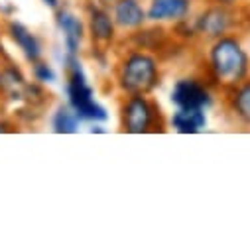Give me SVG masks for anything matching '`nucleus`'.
Instances as JSON below:
<instances>
[{
	"label": "nucleus",
	"mask_w": 250,
	"mask_h": 250,
	"mask_svg": "<svg viewBox=\"0 0 250 250\" xmlns=\"http://www.w3.org/2000/svg\"><path fill=\"white\" fill-rule=\"evenodd\" d=\"M203 75L217 91H227L250 77V53L234 34L221 36L205 43Z\"/></svg>",
	"instance_id": "nucleus-1"
},
{
	"label": "nucleus",
	"mask_w": 250,
	"mask_h": 250,
	"mask_svg": "<svg viewBox=\"0 0 250 250\" xmlns=\"http://www.w3.org/2000/svg\"><path fill=\"white\" fill-rule=\"evenodd\" d=\"M164 79L162 57L154 51L128 45L118 53L112 83L120 95H152Z\"/></svg>",
	"instance_id": "nucleus-2"
},
{
	"label": "nucleus",
	"mask_w": 250,
	"mask_h": 250,
	"mask_svg": "<svg viewBox=\"0 0 250 250\" xmlns=\"http://www.w3.org/2000/svg\"><path fill=\"white\" fill-rule=\"evenodd\" d=\"M65 71V103L77 112L83 124H104L110 118L108 108L97 99L91 77L85 69L81 55H63Z\"/></svg>",
	"instance_id": "nucleus-3"
},
{
	"label": "nucleus",
	"mask_w": 250,
	"mask_h": 250,
	"mask_svg": "<svg viewBox=\"0 0 250 250\" xmlns=\"http://www.w3.org/2000/svg\"><path fill=\"white\" fill-rule=\"evenodd\" d=\"M118 124L126 134L164 132L167 120L152 95H122L118 103Z\"/></svg>",
	"instance_id": "nucleus-4"
},
{
	"label": "nucleus",
	"mask_w": 250,
	"mask_h": 250,
	"mask_svg": "<svg viewBox=\"0 0 250 250\" xmlns=\"http://www.w3.org/2000/svg\"><path fill=\"white\" fill-rule=\"evenodd\" d=\"M85 26H87V42L93 49V57L104 63L110 49H114L120 42V32L114 24L108 6L85 2L83 6Z\"/></svg>",
	"instance_id": "nucleus-5"
},
{
	"label": "nucleus",
	"mask_w": 250,
	"mask_h": 250,
	"mask_svg": "<svg viewBox=\"0 0 250 250\" xmlns=\"http://www.w3.org/2000/svg\"><path fill=\"white\" fill-rule=\"evenodd\" d=\"M191 28L195 40L201 43H209L221 36L234 34L238 28V12L236 8L215 4V2H201V6L191 16Z\"/></svg>",
	"instance_id": "nucleus-6"
},
{
	"label": "nucleus",
	"mask_w": 250,
	"mask_h": 250,
	"mask_svg": "<svg viewBox=\"0 0 250 250\" xmlns=\"http://www.w3.org/2000/svg\"><path fill=\"white\" fill-rule=\"evenodd\" d=\"M215 87L205 75H183L173 81L169 101L179 108H203L209 110L215 104Z\"/></svg>",
	"instance_id": "nucleus-7"
},
{
	"label": "nucleus",
	"mask_w": 250,
	"mask_h": 250,
	"mask_svg": "<svg viewBox=\"0 0 250 250\" xmlns=\"http://www.w3.org/2000/svg\"><path fill=\"white\" fill-rule=\"evenodd\" d=\"M53 20L61 38V45H63V55H83L87 43L85 16L71 6L61 4L53 10Z\"/></svg>",
	"instance_id": "nucleus-8"
},
{
	"label": "nucleus",
	"mask_w": 250,
	"mask_h": 250,
	"mask_svg": "<svg viewBox=\"0 0 250 250\" xmlns=\"http://www.w3.org/2000/svg\"><path fill=\"white\" fill-rule=\"evenodd\" d=\"M195 10V0H146V14L150 24L175 26L189 20Z\"/></svg>",
	"instance_id": "nucleus-9"
},
{
	"label": "nucleus",
	"mask_w": 250,
	"mask_h": 250,
	"mask_svg": "<svg viewBox=\"0 0 250 250\" xmlns=\"http://www.w3.org/2000/svg\"><path fill=\"white\" fill-rule=\"evenodd\" d=\"M4 36L22 53V57L26 59L28 65L34 63V61H38V59H42V57H45V43H43V40L32 28H28L24 22H20L16 18L4 20Z\"/></svg>",
	"instance_id": "nucleus-10"
},
{
	"label": "nucleus",
	"mask_w": 250,
	"mask_h": 250,
	"mask_svg": "<svg viewBox=\"0 0 250 250\" xmlns=\"http://www.w3.org/2000/svg\"><path fill=\"white\" fill-rule=\"evenodd\" d=\"M28 83V77L14 59L2 61V67H0V101L4 106H20L24 103Z\"/></svg>",
	"instance_id": "nucleus-11"
},
{
	"label": "nucleus",
	"mask_w": 250,
	"mask_h": 250,
	"mask_svg": "<svg viewBox=\"0 0 250 250\" xmlns=\"http://www.w3.org/2000/svg\"><path fill=\"white\" fill-rule=\"evenodd\" d=\"M120 34H134L148 24L146 0H114L108 6Z\"/></svg>",
	"instance_id": "nucleus-12"
},
{
	"label": "nucleus",
	"mask_w": 250,
	"mask_h": 250,
	"mask_svg": "<svg viewBox=\"0 0 250 250\" xmlns=\"http://www.w3.org/2000/svg\"><path fill=\"white\" fill-rule=\"evenodd\" d=\"M223 106L234 124L250 130V77L223 91Z\"/></svg>",
	"instance_id": "nucleus-13"
},
{
	"label": "nucleus",
	"mask_w": 250,
	"mask_h": 250,
	"mask_svg": "<svg viewBox=\"0 0 250 250\" xmlns=\"http://www.w3.org/2000/svg\"><path fill=\"white\" fill-rule=\"evenodd\" d=\"M209 124L207 110L203 108H179L175 106L167 118V126L177 134H201Z\"/></svg>",
	"instance_id": "nucleus-14"
},
{
	"label": "nucleus",
	"mask_w": 250,
	"mask_h": 250,
	"mask_svg": "<svg viewBox=\"0 0 250 250\" xmlns=\"http://www.w3.org/2000/svg\"><path fill=\"white\" fill-rule=\"evenodd\" d=\"M81 124L83 122L79 120L77 112L67 103L57 104L49 116V128L53 134H77Z\"/></svg>",
	"instance_id": "nucleus-15"
},
{
	"label": "nucleus",
	"mask_w": 250,
	"mask_h": 250,
	"mask_svg": "<svg viewBox=\"0 0 250 250\" xmlns=\"http://www.w3.org/2000/svg\"><path fill=\"white\" fill-rule=\"evenodd\" d=\"M30 73H32V81H36V83H40L43 87H49V85H53L57 81V71L45 57L30 63Z\"/></svg>",
	"instance_id": "nucleus-16"
},
{
	"label": "nucleus",
	"mask_w": 250,
	"mask_h": 250,
	"mask_svg": "<svg viewBox=\"0 0 250 250\" xmlns=\"http://www.w3.org/2000/svg\"><path fill=\"white\" fill-rule=\"evenodd\" d=\"M201 2H215V4H223V6H230V8H238L246 0H201Z\"/></svg>",
	"instance_id": "nucleus-17"
},
{
	"label": "nucleus",
	"mask_w": 250,
	"mask_h": 250,
	"mask_svg": "<svg viewBox=\"0 0 250 250\" xmlns=\"http://www.w3.org/2000/svg\"><path fill=\"white\" fill-rule=\"evenodd\" d=\"M40 2H42L45 8H49V10H55V8L61 6V0H40Z\"/></svg>",
	"instance_id": "nucleus-18"
},
{
	"label": "nucleus",
	"mask_w": 250,
	"mask_h": 250,
	"mask_svg": "<svg viewBox=\"0 0 250 250\" xmlns=\"http://www.w3.org/2000/svg\"><path fill=\"white\" fill-rule=\"evenodd\" d=\"M89 132H91V134H104V132H108V130L104 128V124H91Z\"/></svg>",
	"instance_id": "nucleus-19"
},
{
	"label": "nucleus",
	"mask_w": 250,
	"mask_h": 250,
	"mask_svg": "<svg viewBox=\"0 0 250 250\" xmlns=\"http://www.w3.org/2000/svg\"><path fill=\"white\" fill-rule=\"evenodd\" d=\"M85 2H93V4H101V6H110L114 0H85Z\"/></svg>",
	"instance_id": "nucleus-20"
},
{
	"label": "nucleus",
	"mask_w": 250,
	"mask_h": 250,
	"mask_svg": "<svg viewBox=\"0 0 250 250\" xmlns=\"http://www.w3.org/2000/svg\"><path fill=\"white\" fill-rule=\"evenodd\" d=\"M4 114V104H2V101H0V116Z\"/></svg>",
	"instance_id": "nucleus-21"
},
{
	"label": "nucleus",
	"mask_w": 250,
	"mask_h": 250,
	"mask_svg": "<svg viewBox=\"0 0 250 250\" xmlns=\"http://www.w3.org/2000/svg\"><path fill=\"white\" fill-rule=\"evenodd\" d=\"M0 67H2V59H0Z\"/></svg>",
	"instance_id": "nucleus-22"
}]
</instances>
